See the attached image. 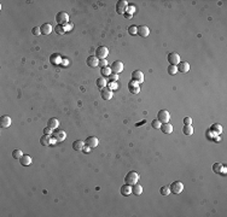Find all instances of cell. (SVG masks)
I'll return each mask as SVG.
<instances>
[{
  "mask_svg": "<svg viewBox=\"0 0 227 217\" xmlns=\"http://www.w3.org/2000/svg\"><path fill=\"white\" fill-rule=\"evenodd\" d=\"M138 180H139V174L137 171H129L124 176V182L129 186H133V185L138 184Z\"/></svg>",
  "mask_w": 227,
  "mask_h": 217,
  "instance_id": "1",
  "label": "cell"
},
{
  "mask_svg": "<svg viewBox=\"0 0 227 217\" xmlns=\"http://www.w3.org/2000/svg\"><path fill=\"white\" fill-rule=\"evenodd\" d=\"M56 22H57V24L58 25H65V24H68L69 23V15L67 13V12H64V11H61V12H58L56 15Z\"/></svg>",
  "mask_w": 227,
  "mask_h": 217,
  "instance_id": "2",
  "label": "cell"
},
{
  "mask_svg": "<svg viewBox=\"0 0 227 217\" xmlns=\"http://www.w3.org/2000/svg\"><path fill=\"white\" fill-rule=\"evenodd\" d=\"M169 189H170V193L173 194H180L184 189V184L181 181H175V182H173L169 186Z\"/></svg>",
  "mask_w": 227,
  "mask_h": 217,
  "instance_id": "3",
  "label": "cell"
},
{
  "mask_svg": "<svg viewBox=\"0 0 227 217\" xmlns=\"http://www.w3.org/2000/svg\"><path fill=\"white\" fill-rule=\"evenodd\" d=\"M111 72L112 74H120V72H122L123 71V63L122 62H120V60H116V62H114L112 63V65H111Z\"/></svg>",
  "mask_w": 227,
  "mask_h": 217,
  "instance_id": "4",
  "label": "cell"
},
{
  "mask_svg": "<svg viewBox=\"0 0 227 217\" xmlns=\"http://www.w3.org/2000/svg\"><path fill=\"white\" fill-rule=\"evenodd\" d=\"M108 54H109V50L105 46H99L96 51V57L99 59H105Z\"/></svg>",
  "mask_w": 227,
  "mask_h": 217,
  "instance_id": "5",
  "label": "cell"
},
{
  "mask_svg": "<svg viewBox=\"0 0 227 217\" xmlns=\"http://www.w3.org/2000/svg\"><path fill=\"white\" fill-rule=\"evenodd\" d=\"M85 143H86V146L89 147V149H96V147L98 146V143H99V140H98V138H96V136H88V138L86 139Z\"/></svg>",
  "mask_w": 227,
  "mask_h": 217,
  "instance_id": "6",
  "label": "cell"
},
{
  "mask_svg": "<svg viewBox=\"0 0 227 217\" xmlns=\"http://www.w3.org/2000/svg\"><path fill=\"white\" fill-rule=\"evenodd\" d=\"M168 62L170 65H178L181 60H180V56L175 52H172L168 54Z\"/></svg>",
  "mask_w": 227,
  "mask_h": 217,
  "instance_id": "7",
  "label": "cell"
},
{
  "mask_svg": "<svg viewBox=\"0 0 227 217\" xmlns=\"http://www.w3.org/2000/svg\"><path fill=\"white\" fill-rule=\"evenodd\" d=\"M127 7H128V4H127L126 0H120V1H117V4H116V12L119 15H123V13H126Z\"/></svg>",
  "mask_w": 227,
  "mask_h": 217,
  "instance_id": "8",
  "label": "cell"
},
{
  "mask_svg": "<svg viewBox=\"0 0 227 217\" xmlns=\"http://www.w3.org/2000/svg\"><path fill=\"white\" fill-rule=\"evenodd\" d=\"M157 119L161 122V123H167L169 122L170 119V114L167 111V110H161L157 115Z\"/></svg>",
  "mask_w": 227,
  "mask_h": 217,
  "instance_id": "9",
  "label": "cell"
},
{
  "mask_svg": "<svg viewBox=\"0 0 227 217\" xmlns=\"http://www.w3.org/2000/svg\"><path fill=\"white\" fill-rule=\"evenodd\" d=\"M132 81H134L137 83H141L144 81V74L140 70H134L132 72Z\"/></svg>",
  "mask_w": 227,
  "mask_h": 217,
  "instance_id": "10",
  "label": "cell"
},
{
  "mask_svg": "<svg viewBox=\"0 0 227 217\" xmlns=\"http://www.w3.org/2000/svg\"><path fill=\"white\" fill-rule=\"evenodd\" d=\"M53 138L56 139V141H63L67 138V133L62 129H56L53 130Z\"/></svg>",
  "mask_w": 227,
  "mask_h": 217,
  "instance_id": "11",
  "label": "cell"
},
{
  "mask_svg": "<svg viewBox=\"0 0 227 217\" xmlns=\"http://www.w3.org/2000/svg\"><path fill=\"white\" fill-rule=\"evenodd\" d=\"M86 63H87V65H88L89 68H96V66L99 65V58H97L96 56H89V57L87 58Z\"/></svg>",
  "mask_w": 227,
  "mask_h": 217,
  "instance_id": "12",
  "label": "cell"
},
{
  "mask_svg": "<svg viewBox=\"0 0 227 217\" xmlns=\"http://www.w3.org/2000/svg\"><path fill=\"white\" fill-rule=\"evenodd\" d=\"M100 95H102V98L104 99V100H110L111 98H112V90L108 87H105V88H103V89H100Z\"/></svg>",
  "mask_w": 227,
  "mask_h": 217,
  "instance_id": "13",
  "label": "cell"
},
{
  "mask_svg": "<svg viewBox=\"0 0 227 217\" xmlns=\"http://www.w3.org/2000/svg\"><path fill=\"white\" fill-rule=\"evenodd\" d=\"M0 125L3 127V128H9V127L11 125V117L7 116V115H4L0 117Z\"/></svg>",
  "mask_w": 227,
  "mask_h": 217,
  "instance_id": "14",
  "label": "cell"
},
{
  "mask_svg": "<svg viewBox=\"0 0 227 217\" xmlns=\"http://www.w3.org/2000/svg\"><path fill=\"white\" fill-rule=\"evenodd\" d=\"M138 84H139V83H137V82H134V81H130V82L128 83L129 92H130V93H133V94H138V93L140 92V88H139Z\"/></svg>",
  "mask_w": 227,
  "mask_h": 217,
  "instance_id": "15",
  "label": "cell"
},
{
  "mask_svg": "<svg viewBox=\"0 0 227 217\" xmlns=\"http://www.w3.org/2000/svg\"><path fill=\"white\" fill-rule=\"evenodd\" d=\"M138 34L141 36V38H147L150 34V29L146 25H139L138 27Z\"/></svg>",
  "mask_w": 227,
  "mask_h": 217,
  "instance_id": "16",
  "label": "cell"
},
{
  "mask_svg": "<svg viewBox=\"0 0 227 217\" xmlns=\"http://www.w3.org/2000/svg\"><path fill=\"white\" fill-rule=\"evenodd\" d=\"M85 145H86V143H85L82 140H76V141L72 142V149H74L75 151H83Z\"/></svg>",
  "mask_w": 227,
  "mask_h": 217,
  "instance_id": "17",
  "label": "cell"
},
{
  "mask_svg": "<svg viewBox=\"0 0 227 217\" xmlns=\"http://www.w3.org/2000/svg\"><path fill=\"white\" fill-rule=\"evenodd\" d=\"M31 157L30 156H28V154H23L22 157H21V159H20V163H21V165H23V167H28V165H30L31 164Z\"/></svg>",
  "mask_w": 227,
  "mask_h": 217,
  "instance_id": "18",
  "label": "cell"
},
{
  "mask_svg": "<svg viewBox=\"0 0 227 217\" xmlns=\"http://www.w3.org/2000/svg\"><path fill=\"white\" fill-rule=\"evenodd\" d=\"M176 68H178V71H180V72H187L188 70H190V64H188L187 62H180L176 65Z\"/></svg>",
  "mask_w": 227,
  "mask_h": 217,
  "instance_id": "19",
  "label": "cell"
},
{
  "mask_svg": "<svg viewBox=\"0 0 227 217\" xmlns=\"http://www.w3.org/2000/svg\"><path fill=\"white\" fill-rule=\"evenodd\" d=\"M58 125H59V122H58V119L54 118V117L50 118L48 122H47V127H50L52 130H56L57 128H58Z\"/></svg>",
  "mask_w": 227,
  "mask_h": 217,
  "instance_id": "20",
  "label": "cell"
},
{
  "mask_svg": "<svg viewBox=\"0 0 227 217\" xmlns=\"http://www.w3.org/2000/svg\"><path fill=\"white\" fill-rule=\"evenodd\" d=\"M40 29H41V34L42 35H48V34H51V31H52V25L50 24V23H44L41 27H40Z\"/></svg>",
  "mask_w": 227,
  "mask_h": 217,
  "instance_id": "21",
  "label": "cell"
},
{
  "mask_svg": "<svg viewBox=\"0 0 227 217\" xmlns=\"http://www.w3.org/2000/svg\"><path fill=\"white\" fill-rule=\"evenodd\" d=\"M161 129H162V132L164 133V134H170L173 132V125L170 124V123H162V125H161Z\"/></svg>",
  "mask_w": 227,
  "mask_h": 217,
  "instance_id": "22",
  "label": "cell"
},
{
  "mask_svg": "<svg viewBox=\"0 0 227 217\" xmlns=\"http://www.w3.org/2000/svg\"><path fill=\"white\" fill-rule=\"evenodd\" d=\"M132 193H133L134 195H141L143 194V186L135 184L132 186Z\"/></svg>",
  "mask_w": 227,
  "mask_h": 217,
  "instance_id": "23",
  "label": "cell"
},
{
  "mask_svg": "<svg viewBox=\"0 0 227 217\" xmlns=\"http://www.w3.org/2000/svg\"><path fill=\"white\" fill-rule=\"evenodd\" d=\"M51 135H46V134H44L41 138H40V143L42 145V146H48V145L51 143Z\"/></svg>",
  "mask_w": 227,
  "mask_h": 217,
  "instance_id": "24",
  "label": "cell"
},
{
  "mask_svg": "<svg viewBox=\"0 0 227 217\" xmlns=\"http://www.w3.org/2000/svg\"><path fill=\"white\" fill-rule=\"evenodd\" d=\"M50 60H51V63L53 64V65H57V64H59L63 59L61 58V56H59V54H56V53H53L52 54V56L50 57Z\"/></svg>",
  "mask_w": 227,
  "mask_h": 217,
  "instance_id": "25",
  "label": "cell"
},
{
  "mask_svg": "<svg viewBox=\"0 0 227 217\" xmlns=\"http://www.w3.org/2000/svg\"><path fill=\"white\" fill-rule=\"evenodd\" d=\"M182 132H184V134L187 135V136L192 135V134H193V128H192V125H191V124H185V125H184V128H182Z\"/></svg>",
  "mask_w": 227,
  "mask_h": 217,
  "instance_id": "26",
  "label": "cell"
},
{
  "mask_svg": "<svg viewBox=\"0 0 227 217\" xmlns=\"http://www.w3.org/2000/svg\"><path fill=\"white\" fill-rule=\"evenodd\" d=\"M121 193H122V195H129L130 193H132V186H129V185H123L122 187H121Z\"/></svg>",
  "mask_w": 227,
  "mask_h": 217,
  "instance_id": "27",
  "label": "cell"
},
{
  "mask_svg": "<svg viewBox=\"0 0 227 217\" xmlns=\"http://www.w3.org/2000/svg\"><path fill=\"white\" fill-rule=\"evenodd\" d=\"M213 170L215 174H221V173H225V169H223V165L220 164V163H215L213 165Z\"/></svg>",
  "mask_w": 227,
  "mask_h": 217,
  "instance_id": "28",
  "label": "cell"
},
{
  "mask_svg": "<svg viewBox=\"0 0 227 217\" xmlns=\"http://www.w3.org/2000/svg\"><path fill=\"white\" fill-rule=\"evenodd\" d=\"M106 83H108V81L105 80V77H100V79L97 80V87L100 88V89L105 88V87H106Z\"/></svg>",
  "mask_w": 227,
  "mask_h": 217,
  "instance_id": "29",
  "label": "cell"
},
{
  "mask_svg": "<svg viewBox=\"0 0 227 217\" xmlns=\"http://www.w3.org/2000/svg\"><path fill=\"white\" fill-rule=\"evenodd\" d=\"M23 156V152L21 150H13L12 151V157L15 159H21V157Z\"/></svg>",
  "mask_w": 227,
  "mask_h": 217,
  "instance_id": "30",
  "label": "cell"
},
{
  "mask_svg": "<svg viewBox=\"0 0 227 217\" xmlns=\"http://www.w3.org/2000/svg\"><path fill=\"white\" fill-rule=\"evenodd\" d=\"M176 72H178L176 65H170V64H169V66H168V74H169V75H175Z\"/></svg>",
  "mask_w": 227,
  "mask_h": 217,
  "instance_id": "31",
  "label": "cell"
},
{
  "mask_svg": "<svg viewBox=\"0 0 227 217\" xmlns=\"http://www.w3.org/2000/svg\"><path fill=\"white\" fill-rule=\"evenodd\" d=\"M100 72H102V75H103L104 77H109V75L111 74V69L108 68V66H105V68H102Z\"/></svg>",
  "mask_w": 227,
  "mask_h": 217,
  "instance_id": "32",
  "label": "cell"
},
{
  "mask_svg": "<svg viewBox=\"0 0 227 217\" xmlns=\"http://www.w3.org/2000/svg\"><path fill=\"white\" fill-rule=\"evenodd\" d=\"M56 33L58 34V35H63L65 33V28L63 25H58V24H57L56 25Z\"/></svg>",
  "mask_w": 227,
  "mask_h": 217,
  "instance_id": "33",
  "label": "cell"
},
{
  "mask_svg": "<svg viewBox=\"0 0 227 217\" xmlns=\"http://www.w3.org/2000/svg\"><path fill=\"white\" fill-rule=\"evenodd\" d=\"M161 194L162 195H169L170 194V189H169V186H163L161 189H160Z\"/></svg>",
  "mask_w": 227,
  "mask_h": 217,
  "instance_id": "34",
  "label": "cell"
},
{
  "mask_svg": "<svg viewBox=\"0 0 227 217\" xmlns=\"http://www.w3.org/2000/svg\"><path fill=\"white\" fill-rule=\"evenodd\" d=\"M151 125H152V128H155V129H161L162 123H161L158 119H154L152 123H151Z\"/></svg>",
  "mask_w": 227,
  "mask_h": 217,
  "instance_id": "35",
  "label": "cell"
},
{
  "mask_svg": "<svg viewBox=\"0 0 227 217\" xmlns=\"http://www.w3.org/2000/svg\"><path fill=\"white\" fill-rule=\"evenodd\" d=\"M128 33H129L130 35H135V34H138V27H135V25H130V27L128 28Z\"/></svg>",
  "mask_w": 227,
  "mask_h": 217,
  "instance_id": "36",
  "label": "cell"
},
{
  "mask_svg": "<svg viewBox=\"0 0 227 217\" xmlns=\"http://www.w3.org/2000/svg\"><path fill=\"white\" fill-rule=\"evenodd\" d=\"M221 128H222L221 125H219V124H214V125L212 127V130H213V132H215L216 134H221V130H222Z\"/></svg>",
  "mask_w": 227,
  "mask_h": 217,
  "instance_id": "37",
  "label": "cell"
},
{
  "mask_svg": "<svg viewBox=\"0 0 227 217\" xmlns=\"http://www.w3.org/2000/svg\"><path fill=\"white\" fill-rule=\"evenodd\" d=\"M31 33H33V35H36V36L41 35V29H40V27H34V28L31 29Z\"/></svg>",
  "mask_w": 227,
  "mask_h": 217,
  "instance_id": "38",
  "label": "cell"
},
{
  "mask_svg": "<svg viewBox=\"0 0 227 217\" xmlns=\"http://www.w3.org/2000/svg\"><path fill=\"white\" fill-rule=\"evenodd\" d=\"M109 79L111 80V82H116L119 80V75L117 74H112V72H111V74L109 75Z\"/></svg>",
  "mask_w": 227,
  "mask_h": 217,
  "instance_id": "39",
  "label": "cell"
},
{
  "mask_svg": "<svg viewBox=\"0 0 227 217\" xmlns=\"http://www.w3.org/2000/svg\"><path fill=\"white\" fill-rule=\"evenodd\" d=\"M134 11H135V9H134L133 6H128L127 10H126V13H127V15H130V16H133Z\"/></svg>",
  "mask_w": 227,
  "mask_h": 217,
  "instance_id": "40",
  "label": "cell"
},
{
  "mask_svg": "<svg viewBox=\"0 0 227 217\" xmlns=\"http://www.w3.org/2000/svg\"><path fill=\"white\" fill-rule=\"evenodd\" d=\"M109 88L112 90V89H117L119 88V86H117V83L116 82H110L109 83Z\"/></svg>",
  "mask_w": 227,
  "mask_h": 217,
  "instance_id": "41",
  "label": "cell"
},
{
  "mask_svg": "<svg viewBox=\"0 0 227 217\" xmlns=\"http://www.w3.org/2000/svg\"><path fill=\"white\" fill-rule=\"evenodd\" d=\"M44 134H46V135H51V134H53V130L50 128V127H47V128L44 129Z\"/></svg>",
  "mask_w": 227,
  "mask_h": 217,
  "instance_id": "42",
  "label": "cell"
},
{
  "mask_svg": "<svg viewBox=\"0 0 227 217\" xmlns=\"http://www.w3.org/2000/svg\"><path fill=\"white\" fill-rule=\"evenodd\" d=\"M184 123L185 124H192V118L191 117H185L184 118Z\"/></svg>",
  "mask_w": 227,
  "mask_h": 217,
  "instance_id": "43",
  "label": "cell"
},
{
  "mask_svg": "<svg viewBox=\"0 0 227 217\" xmlns=\"http://www.w3.org/2000/svg\"><path fill=\"white\" fill-rule=\"evenodd\" d=\"M99 65H100L102 68H105V66H108V60H105V59H102V60H99Z\"/></svg>",
  "mask_w": 227,
  "mask_h": 217,
  "instance_id": "44",
  "label": "cell"
},
{
  "mask_svg": "<svg viewBox=\"0 0 227 217\" xmlns=\"http://www.w3.org/2000/svg\"><path fill=\"white\" fill-rule=\"evenodd\" d=\"M64 28H65V31H68V30H70V29L72 28V24H71V23H68V24L64 25Z\"/></svg>",
  "mask_w": 227,
  "mask_h": 217,
  "instance_id": "45",
  "label": "cell"
},
{
  "mask_svg": "<svg viewBox=\"0 0 227 217\" xmlns=\"http://www.w3.org/2000/svg\"><path fill=\"white\" fill-rule=\"evenodd\" d=\"M124 16H126V18H130V17H132L130 15H127V13H124Z\"/></svg>",
  "mask_w": 227,
  "mask_h": 217,
  "instance_id": "46",
  "label": "cell"
}]
</instances>
